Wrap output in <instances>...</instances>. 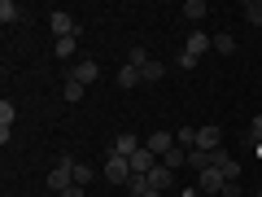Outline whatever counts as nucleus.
Returning <instances> with one entry per match:
<instances>
[{"label":"nucleus","instance_id":"obj_1","mask_svg":"<svg viewBox=\"0 0 262 197\" xmlns=\"http://www.w3.org/2000/svg\"><path fill=\"white\" fill-rule=\"evenodd\" d=\"M70 167H75V158H70V153H61V158H57V167H53V171H48V180H44V184H48V188H53V193H57V197H61V193H66V188L75 184V175H70Z\"/></svg>","mask_w":262,"mask_h":197},{"label":"nucleus","instance_id":"obj_2","mask_svg":"<svg viewBox=\"0 0 262 197\" xmlns=\"http://www.w3.org/2000/svg\"><path fill=\"white\" fill-rule=\"evenodd\" d=\"M105 180H110L114 188H127L131 184V162L118 158V153H110V162H105Z\"/></svg>","mask_w":262,"mask_h":197},{"label":"nucleus","instance_id":"obj_3","mask_svg":"<svg viewBox=\"0 0 262 197\" xmlns=\"http://www.w3.org/2000/svg\"><path fill=\"white\" fill-rule=\"evenodd\" d=\"M48 27H53V35H57V40H66V35H79V22H75V13H66V9H53V13H48Z\"/></svg>","mask_w":262,"mask_h":197},{"label":"nucleus","instance_id":"obj_4","mask_svg":"<svg viewBox=\"0 0 262 197\" xmlns=\"http://www.w3.org/2000/svg\"><path fill=\"white\" fill-rule=\"evenodd\" d=\"M127 162H131V175H149V171H153V167H158V162H162V158H158V153H153V149H149V145H140V149L131 153V158H127Z\"/></svg>","mask_w":262,"mask_h":197},{"label":"nucleus","instance_id":"obj_5","mask_svg":"<svg viewBox=\"0 0 262 197\" xmlns=\"http://www.w3.org/2000/svg\"><path fill=\"white\" fill-rule=\"evenodd\" d=\"M196 188H201V193H210V197H223L227 180H223V171H219V167H210V171H201V175H196Z\"/></svg>","mask_w":262,"mask_h":197},{"label":"nucleus","instance_id":"obj_6","mask_svg":"<svg viewBox=\"0 0 262 197\" xmlns=\"http://www.w3.org/2000/svg\"><path fill=\"white\" fill-rule=\"evenodd\" d=\"M210 48H214V35H206V31H192V35L184 40V53H192L196 62H201V57H206Z\"/></svg>","mask_w":262,"mask_h":197},{"label":"nucleus","instance_id":"obj_7","mask_svg":"<svg viewBox=\"0 0 262 197\" xmlns=\"http://www.w3.org/2000/svg\"><path fill=\"white\" fill-rule=\"evenodd\" d=\"M136 149H140V136H136V131H118L114 145H110V153H118V158H131Z\"/></svg>","mask_w":262,"mask_h":197},{"label":"nucleus","instance_id":"obj_8","mask_svg":"<svg viewBox=\"0 0 262 197\" xmlns=\"http://www.w3.org/2000/svg\"><path fill=\"white\" fill-rule=\"evenodd\" d=\"M219 141H223V131H219L214 123H201V127H196V149H210V153H214Z\"/></svg>","mask_w":262,"mask_h":197},{"label":"nucleus","instance_id":"obj_9","mask_svg":"<svg viewBox=\"0 0 262 197\" xmlns=\"http://www.w3.org/2000/svg\"><path fill=\"white\" fill-rule=\"evenodd\" d=\"M214 167L223 171V180H227V184H236V180H241V162H236L232 153H223V149H214Z\"/></svg>","mask_w":262,"mask_h":197},{"label":"nucleus","instance_id":"obj_10","mask_svg":"<svg viewBox=\"0 0 262 197\" xmlns=\"http://www.w3.org/2000/svg\"><path fill=\"white\" fill-rule=\"evenodd\" d=\"M170 184H175V171L158 162V167L149 171V188H158V193H166V197H170Z\"/></svg>","mask_w":262,"mask_h":197},{"label":"nucleus","instance_id":"obj_11","mask_svg":"<svg viewBox=\"0 0 262 197\" xmlns=\"http://www.w3.org/2000/svg\"><path fill=\"white\" fill-rule=\"evenodd\" d=\"M96 75H101V66H96L92 57H83V62L70 70V79H75V84H83V88H88V84H96Z\"/></svg>","mask_w":262,"mask_h":197},{"label":"nucleus","instance_id":"obj_12","mask_svg":"<svg viewBox=\"0 0 262 197\" xmlns=\"http://www.w3.org/2000/svg\"><path fill=\"white\" fill-rule=\"evenodd\" d=\"M149 149L158 153V158L170 153V149H175V131H149Z\"/></svg>","mask_w":262,"mask_h":197},{"label":"nucleus","instance_id":"obj_13","mask_svg":"<svg viewBox=\"0 0 262 197\" xmlns=\"http://www.w3.org/2000/svg\"><path fill=\"white\" fill-rule=\"evenodd\" d=\"M127 197H166V193L149 188V175H131V184H127Z\"/></svg>","mask_w":262,"mask_h":197},{"label":"nucleus","instance_id":"obj_14","mask_svg":"<svg viewBox=\"0 0 262 197\" xmlns=\"http://www.w3.org/2000/svg\"><path fill=\"white\" fill-rule=\"evenodd\" d=\"M13 119H18V110H13V101H0V141H5V145H9Z\"/></svg>","mask_w":262,"mask_h":197},{"label":"nucleus","instance_id":"obj_15","mask_svg":"<svg viewBox=\"0 0 262 197\" xmlns=\"http://www.w3.org/2000/svg\"><path fill=\"white\" fill-rule=\"evenodd\" d=\"M188 167H192L196 175H201V171H210V167H214V153H210V149H192V153H188Z\"/></svg>","mask_w":262,"mask_h":197},{"label":"nucleus","instance_id":"obj_16","mask_svg":"<svg viewBox=\"0 0 262 197\" xmlns=\"http://www.w3.org/2000/svg\"><path fill=\"white\" fill-rule=\"evenodd\" d=\"M162 75H166V62H158V57H149V66L140 70L144 84H162Z\"/></svg>","mask_w":262,"mask_h":197},{"label":"nucleus","instance_id":"obj_17","mask_svg":"<svg viewBox=\"0 0 262 197\" xmlns=\"http://www.w3.org/2000/svg\"><path fill=\"white\" fill-rule=\"evenodd\" d=\"M188 153H192V149H179V145H175V149H170V153H162V167H170V171L188 167Z\"/></svg>","mask_w":262,"mask_h":197},{"label":"nucleus","instance_id":"obj_18","mask_svg":"<svg viewBox=\"0 0 262 197\" xmlns=\"http://www.w3.org/2000/svg\"><path fill=\"white\" fill-rule=\"evenodd\" d=\"M18 18H22V5H18V0H0V22H5V27H13Z\"/></svg>","mask_w":262,"mask_h":197},{"label":"nucleus","instance_id":"obj_19","mask_svg":"<svg viewBox=\"0 0 262 197\" xmlns=\"http://www.w3.org/2000/svg\"><path fill=\"white\" fill-rule=\"evenodd\" d=\"M144 79H140V70H136V66H122L118 70V88H140Z\"/></svg>","mask_w":262,"mask_h":197},{"label":"nucleus","instance_id":"obj_20","mask_svg":"<svg viewBox=\"0 0 262 197\" xmlns=\"http://www.w3.org/2000/svg\"><path fill=\"white\" fill-rule=\"evenodd\" d=\"M70 175H75V184H83V188H88V184H92V175H96V171L88 167V162H79V158H75V167H70Z\"/></svg>","mask_w":262,"mask_h":197},{"label":"nucleus","instance_id":"obj_21","mask_svg":"<svg viewBox=\"0 0 262 197\" xmlns=\"http://www.w3.org/2000/svg\"><path fill=\"white\" fill-rule=\"evenodd\" d=\"M214 48H219L223 57H232V53H236V35H232V31H219V35H214Z\"/></svg>","mask_w":262,"mask_h":197},{"label":"nucleus","instance_id":"obj_22","mask_svg":"<svg viewBox=\"0 0 262 197\" xmlns=\"http://www.w3.org/2000/svg\"><path fill=\"white\" fill-rule=\"evenodd\" d=\"M206 13H210V9H206V0H188V5H184V18H188V22H201Z\"/></svg>","mask_w":262,"mask_h":197},{"label":"nucleus","instance_id":"obj_23","mask_svg":"<svg viewBox=\"0 0 262 197\" xmlns=\"http://www.w3.org/2000/svg\"><path fill=\"white\" fill-rule=\"evenodd\" d=\"M75 48H79V35H66V40H57V44H53V53L57 57H75Z\"/></svg>","mask_w":262,"mask_h":197},{"label":"nucleus","instance_id":"obj_24","mask_svg":"<svg viewBox=\"0 0 262 197\" xmlns=\"http://www.w3.org/2000/svg\"><path fill=\"white\" fill-rule=\"evenodd\" d=\"M175 145H179V149H196V127H179L175 131Z\"/></svg>","mask_w":262,"mask_h":197},{"label":"nucleus","instance_id":"obj_25","mask_svg":"<svg viewBox=\"0 0 262 197\" xmlns=\"http://www.w3.org/2000/svg\"><path fill=\"white\" fill-rule=\"evenodd\" d=\"M127 66L144 70V66H149V48H127Z\"/></svg>","mask_w":262,"mask_h":197},{"label":"nucleus","instance_id":"obj_26","mask_svg":"<svg viewBox=\"0 0 262 197\" xmlns=\"http://www.w3.org/2000/svg\"><path fill=\"white\" fill-rule=\"evenodd\" d=\"M245 22H249V27H262V0H249V5H245Z\"/></svg>","mask_w":262,"mask_h":197},{"label":"nucleus","instance_id":"obj_27","mask_svg":"<svg viewBox=\"0 0 262 197\" xmlns=\"http://www.w3.org/2000/svg\"><path fill=\"white\" fill-rule=\"evenodd\" d=\"M83 92H88L83 84H75V79H66V101H83Z\"/></svg>","mask_w":262,"mask_h":197},{"label":"nucleus","instance_id":"obj_28","mask_svg":"<svg viewBox=\"0 0 262 197\" xmlns=\"http://www.w3.org/2000/svg\"><path fill=\"white\" fill-rule=\"evenodd\" d=\"M175 66H179V70H196V57H192V53H184V48H179V53H175Z\"/></svg>","mask_w":262,"mask_h":197},{"label":"nucleus","instance_id":"obj_29","mask_svg":"<svg viewBox=\"0 0 262 197\" xmlns=\"http://www.w3.org/2000/svg\"><path fill=\"white\" fill-rule=\"evenodd\" d=\"M249 141H253V145H262V114L253 119V127H249Z\"/></svg>","mask_w":262,"mask_h":197},{"label":"nucleus","instance_id":"obj_30","mask_svg":"<svg viewBox=\"0 0 262 197\" xmlns=\"http://www.w3.org/2000/svg\"><path fill=\"white\" fill-rule=\"evenodd\" d=\"M170 197H192V188H179V193H170Z\"/></svg>","mask_w":262,"mask_h":197},{"label":"nucleus","instance_id":"obj_31","mask_svg":"<svg viewBox=\"0 0 262 197\" xmlns=\"http://www.w3.org/2000/svg\"><path fill=\"white\" fill-rule=\"evenodd\" d=\"M48 197H57V193H48Z\"/></svg>","mask_w":262,"mask_h":197},{"label":"nucleus","instance_id":"obj_32","mask_svg":"<svg viewBox=\"0 0 262 197\" xmlns=\"http://www.w3.org/2000/svg\"><path fill=\"white\" fill-rule=\"evenodd\" d=\"M258 197H262V188H258Z\"/></svg>","mask_w":262,"mask_h":197}]
</instances>
